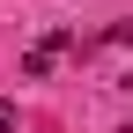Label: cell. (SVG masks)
Returning <instances> with one entry per match:
<instances>
[{
  "label": "cell",
  "instance_id": "1",
  "mask_svg": "<svg viewBox=\"0 0 133 133\" xmlns=\"http://www.w3.org/2000/svg\"><path fill=\"white\" fill-rule=\"evenodd\" d=\"M52 59H59V52H52V44H37V52H30V59H22V81H44V74H52Z\"/></svg>",
  "mask_w": 133,
  "mask_h": 133
},
{
  "label": "cell",
  "instance_id": "2",
  "mask_svg": "<svg viewBox=\"0 0 133 133\" xmlns=\"http://www.w3.org/2000/svg\"><path fill=\"white\" fill-rule=\"evenodd\" d=\"M22 126V104H15V96H0V133H15Z\"/></svg>",
  "mask_w": 133,
  "mask_h": 133
},
{
  "label": "cell",
  "instance_id": "3",
  "mask_svg": "<svg viewBox=\"0 0 133 133\" xmlns=\"http://www.w3.org/2000/svg\"><path fill=\"white\" fill-rule=\"evenodd\" d=\"M118 133H133V126H118Z\"/></svg>",
  "mask_w": 133,
  "mask_h": 133
}]
</instances>
